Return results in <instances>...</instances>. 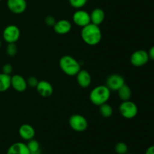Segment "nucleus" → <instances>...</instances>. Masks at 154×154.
<instances>
[{
  "instance_id": "f257e3e1",
  "label": "nucleus",
  "mask_w": 154,
  "mask_h": 154,
  "mask_svg": "<svg viewBox=\"0 0 154 154\" xmlns=\"http://www.w3.org/2000/svg\"><path fill=\"white\" fill-rule=\"evenodd\" d=\"M81 36L83 42L87 45L96 46L99 45L102 41V30L99 28V26L90 23L88 25L82 27Z\"/></svg>"
},
{
  "instance_id": "f03ea898",
  "label": "nucleus",
  "mask_w": 154,
  "mask_h": 154,
  "mask_svg": "<svg viewBox=\"0 0 154 154\" xmlns=\"http://www.w3.org/2000/svg\"><path fill=\"white\" fill-rule=\"evenodd\" d=\"M59 65L62 72L68 76H75L81 69L79 62L70 55H64L60 59Z\"/></svg>"
},
{
  "instance_id": "7ed1b4c3",
  "label": "nucleus",
  "mask_w": 154,
  "mask_h": 154,
  "mask_svg": "<svg viewBox=\"0 0 154 154\" xmlns=\"http://www.w3.org/2000/svg\"><path fill=\"white\" fill-rule=\"evenodd\" d=\"M111 91L105 85H99L90 91V101L92 104L96 106L108 102L111 97Z\"/></svg>"
},
{
  "instance_id": "20e7f679",
  "label": "nucleus",
  "mask_w": 154,
  "mask_h": 154,
  "mask_svg": "<svg viewBox=\"0 0 154 154\" xmlns=\"http://www.w3.org/2000/svg\"><path fill=\"white\" fill-rule=\"evenodd\" d=\"M119 111L123 118L131 120L137 116L138 108L136 104L132 101H123L119 106Z\"/></svg>"
},
{
  "instance_id": "39448f33",
  "label": "nucleus",
  "mask_w": 154,
  "mask_h": 154,
  "mask_svg": "<svg viewBox=\"0 0 154 154\" xmlns=\"http://www.w3.org/2000/svg\"><path fill=\"white\" fill-rule=\"evenodd\" d=\"M69 126L77 132H83L88 128V121L85 117L79 114H72L69 119Z\"/></svg>"
},
{
  "instance_id": "423d86ee",
  "label": "nucleus",
  "mask_w": 154,
  "mask_h": 154,
  "mask_svg": "<svg viewBox=\"0 0 154 154\" xmlns=\"http://www.w3.org/2000/svg\"><path fill=\"white\" fill-rule=\"evenodd\" d=\"M2 37L5 42L8 44L16 43L20 37V30L17 26L11 24L4 29Z\"/></svg>"
},
{
  "instance_id": "0eeeda50",
  "label": "nucleus",
  "mask_w": 154,
  "mask_h": 154,
  "mask_svg": "<svg viewBox=\"0 0 154 154\" xmlns=\"http://www.w3.org/2000/svg\"><path fill=\"white\" fill-rule=\"evenodd\" d=\"M150 61L147 51L144 50H137L130 57V63L135 67H142Z\"/></svg>"
},
{
  "instance_id": "6e6552de",
  "label": "nucleus",
  "mask_w": 154,
  "mask_h": 154,
  "mask_svg": "<svg viewBox=\"0 0 154 154\" xmlns=\"http://www.w3.org/2000/svg\"><path fill=\"white\" fill-rule=\"evenodd\" d=\"M124 84L125 79L122 75L119 74H112L107 78L105 85L111 91L117 92Z\"/></svg>"
},
{
  "instance_id": "1a4fd4ad",
  "label": "nucleus",
  "mask_w": 154,
  "mask_h": 154,
  "mask_svg": "<svg viewBox=\"0 0 154 154\" xmlns=\"http://www.w3.org/2000/svg\"><path fill=\"white\" fill-rule=\"evenodd\" d=\"M72 21L79 27H84L90 23V14L82 9H77L72 15Z\"/></svg>"
},
{
  "instance_id": "9d476101",
  "label": "nucleus",
  "mask_w": 154,
  "mask_h": 154,
  "mask_svg": "<svg viewBox=\"0 0 154 154\" xmlns=\"http://www.w3.org/2000/svg\"><path fill=\"white\" fill-rule=\"evenodd\" d=\"M7 8L15 14H20L27 8L26 0H7Z\"/></svg>"
},
{
  "instance_id": "9b49d317",
  "label": "nucleus",
  "mask_w": 154,
  "mask_h": 154,
  "mask_svg": "<svg viewBox=\"0 0 154 154\" xmlns=\"http://www.w3.org/2000/svg\"><path fill=\"white\" fill-rule=\"evenodd\" d=\"M11 87L18 93L26 91L28 87L26 80L20 75H14L11 76Z\"/></svg>"
},
{
  "instance_id": "f8f14e48",
  "label": "nucleus",
  "mask_w": 154,
  "mask_h": 154,
  "mask_svg": "<svg viewBox=\"0 0 154 154\" xmlns=\"http://www.w3.org/2000/svg\"><path fill=\"white\" fill-rule=\"evenodd\" d=\"M35 88L38 93L44 98L50 97L54 93V87L52 84L45 80L39 81Z\"/></svg>"
},
{
  "instance_id": "ddd939ff",
  "label": "nucleus",
  "mask_w": 154,
  "mask_h": 154,
  "mask_svg": "<svg viewBox=\"0 0 154 154\" xmlns=\"http://www.w3.org/2000/svg\"><path fill=\"white\" fill-rule=\"evenodd\" d=\"M77 83L81 88H87L92 83V78L88 71L81 69L76 75Z\"/></svg>"
},
{
  "instance_id": "4468645a",
  "label": "nucleus",
  "mask_w": 154,
  "mask_h": 154,
  "mask_svg": "<svg viewBox=\"0 0 154 154\" xmlns=\"http://www.w3.org/2000/svg\"><path fill=\"white\" fill-rule=\"evenodd\" d=\"M54 30L58 35H66L72 30V23L68 20H60L56 21L54 26Z\"/></svg>"
},
{
  "instance_id": "2eb2a0df",
  "label": "nucleus",
  "mask_w": 154,
  "mask_h": 154,
  "mask_svg": "<svg viewBox=\"0 0 154 154\" xmlns=\"http://www.w3.org/2000/svg\"><path fill=\"white\" fill-rule=\"evenodd\" d=\"M18 133L22 139L28 141L34 138L35 135V130L32 125L25 123L20 126Z\"/></svg>"
},
{
  "instance_id": "dca6fc26",
  "label": "nucleus",
  "mask_w": 154,
  "mask_h": 154,
  "mask_svg": "<svg viewBox=\"0 0 154 154\" xmlns=\"http://www.w3.org/2000/svg\"><path fill=\"white\" fill-rule=\"evenodd\" d=\"M90 23L95 25L99 26L104 22L105 19V13L103 9L100 8H94L90 14Z\"/></svg>"
},
{
  "instance_id": "f3484780",
  "label": "nucleus",
  "mask_w": 154,
  "mask_h": 154,
  "mask_svg": "<svg viewBox=\"0 0 154 154\" xmlns=\"http://www.w3.org/2000/svg\"><path fill=\"white\" fill-rule=\"evenodd\" d=\"M7 154H30L26 144L22 142H16L8 147Z\"/></svg>"
},
{
  "instance_id": "a211bd4d",
  "label": "nucleus",
  "mask_w": 154,
  "mask_h": 154,
  "mask_svg": "<svg viewBox=\"0 0 154 154\" xmlns=\"http://www.w3.org/2000/svg\"><path fill=\"white\" fill-rule=\"evenodd\" d=\"M117 92L118 93L119 98H120V99L122 102L123 101L130 100L131 97H132V90H131V88L126 84H123Z\"/></svg>"
},
{
  "instance_id": "6ab92c4d",
  "label": "nucleus",
  "mask_w": 154,
  "mask_h": 154,
  "mask_svg": "<svg viewBox=\"0 0 154 154\" xmlns=\"http://www.w3.org/2000/svg\"><path fill=\"white\" fill-rule=\"evenodd\" d=\"M11 87V75L0 73V93L7 91Z\"/></svg>"
},
{
  "instance_id": "aec40b11",
  "label": "nucleus",
  "mask_w": 154,
  "mask_h": 154,
  "mask_svg": "<svg viewBox=\"0 0 154 154\" xmlns=\"http://www.w3.org/2000/svg\"><path fill=\"white\" fill-rule=\"evenodd\" d=\"M99 113L104 118H109L113 114V108L111 105L106 102L99 105Z\"/></svg>"
},
{
  "instance_id": "412c9836",
  "label": "nucleus",
  "mask_w": 154,
  "mask_h": 154,
  "mask_svg": "<svg viewBox=\"0 0 154 154\" xmlns=\"http://www.w3.org/2000/svg\"><path fill=\"white\" fill-rule=\"evenodd\" d=\"M26 146L29 150L30 154H41L40 144L35 138L28 141Z\"/></svg>"
},
{
  "instance_id": "4be33fe9",
  "label": "nucleus",
  "mask_w": 154,
  "mask_h": 154,
  "mask_svg": "<svg viewBox=\"0 0 154 154\" xmlns=\"http://www.w3.org/2000/svg\"><path fill=\"white\" fill-rule=\"evenodd\" d=\"M114 150L117 154H126L129 151V147L126 143L118 142L114 147Z\"/></svg>"
},
{
  "instance_id": "5701e85b",
  "label": "nucleus",
  "mask_w": 154,
  "mask_h": 154,
  "mask_svg": "<svg viewBox=\"0 0 154 154\" xmlns=\"http://www.w3.org/2000/svg\"><path fill=\"white\" fill-rule=\"evenodd\" d=\"M6 54L8 57H15L17 53V47L16 43H9L8 44L6 47Z\"/></svg>"
},
{
  "instance_id": "b1692460",
  "label": "nucleus",
  "mask_w": 154,
  "mask_h": 154,
  "mask_svg": "<svg viewBox=\"0 0 154 154\" xmlns=\"http://www.w3.org/2000/svg\"><path fill=\"white\" fill-rule=\"evenodd\" d=\"M88 0H69V2L72 8L75 9H81L86 5Z\"/></svg>"
},
{
  "instance_id": "393cba45",
  "label": "nucleus",
  "mask_w": 154,
  "mask_h": 154,
  "mask_svg": "<svg viewBox=\"0 0 154 154\" xmlns=\"http://www.w3.org/2000/svg\"><path fill=\"white\" fill-rule=\"evenodd\" d=\"M38 81H39L38 80V78L36 77L30 76L26 79L27 86H29L30 87H36Z\"/></svg>"
},
{
  "instance_id": "a878e982",
  "label": "nucleus",
  "mask_w": 154,
  "mask_h": 154,
  "mask_svg": "<svg viewBox=\"0 0 154 154\" xmlns=\"http://www.w3.org/2000/svg\"><path fill=\"white\" fill-rule=\"evenodd\" d=\"M2 73L6 74V75H11V74L13 72V66L10 63H6L2 68Z\"/></svg>"
},
{
  "instance_id": "bb28decb",
  "label": "nucleus",
  "mask_w": 154,
  "mask_h": 154,
  "mask_svg": "<svg viewBox=\"0 0 154 154\" xmlns=\"http://www.w3.org/2000/svg\"><path fill=\"white\" fill-rule=\"evenodd\" d=\"M45 23L47 26H54V24H55L56 23V20L53 16L48 15V16L45 17Z\"/></svg>"
},
{
  "instance_id": "cd10ccee",
  "label": "nucleus",
  "mask_w": 154,
  "mask_h": 154,
  "mask_svg": "<svg viewBox=\"0 0 154 154\" xmlns=\"http://www.w3.org/2000/svg\"><path fill=\"white\" fill-rule=\"evenodd\" d=\"M147 54H148L149 60H154V47L152 46L151 48H150V50L147 52Z\"/></svg>"
},
{
  "instance_id": "c85d7f7f",
  "label": "nucleus",
  "mask_w": 154,
  "mask_h": 154,
  "mask_svg": "<svg viewBox=\"0 0 154 154\" xmlns=\"http://www.w3.org/2000/svg\"><path fill=\"white\" fill-rule=\"evenodd\" d=\"M145 154H154V147L153 145L150 146L146 150Z\"/></svg>"
},
{
  "instance_id": "c756f323",
  "label": "nucleus",
  "mask_w": 154,
  "mask_h": 154,
  "mask_svg": "<svg viewBox=\"0 0 154 154\" xmlns=\"http://www.w3.org/2000/svg\"><path fill=\"white\" fill-rule=\"evenodd\" d=\"M1 47H2V42L1 40H0V48H1Z\"/></svg>"
},
{
  "instance_id": "7c9ffc66",
  "label": "nucleus",
  "mask_w": 154,
  "mask_h": 154,
  "mask_svg": "<svg viewBox=\"0 0 154 154\" xmlns=\"http://www.w3.org/2000/svg\"><path fill=\"white\" fill-rule=\"evenodd\" d=\"M126 154H131V153H127Z\"/></svg>"
},
{
  "instance_id": "2f4dec72",
  "label": "nucleus",
  "mask_w": 154,
  "mask_h": 154,
  "mask_svg": "<svg viewBox=\"0 0 154 154\" xmlns=\"http://www.w3.org/2000/svg\"><path fill=\"white\" fill-rule=\"evenodd\" d=\"M1 1H2V0H0V2H1Z\"/></svg>"
}]
</instances>
